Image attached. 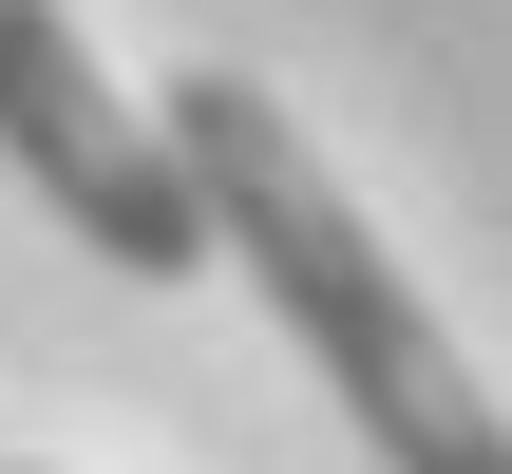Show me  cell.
<instances>
[{
    "instance_id": "1",
    "label": "cell",
    "mask_w": 512,
    "mask_h": 474,
    "mask_svg": "<svg viewBox=\"0 0 512 474\" xmlns=\"http://www.w3.org/2000/svg\"><path fill=\"white\" fill-rule=\"evenodd\" d=\"M152 152H171V190H190V247L285 304V342L342 380V418L380 437V474H512L494 380H475L456 323L399 285V247L342 209V171L304 152V114H285L266 76H228V57L171 76V95H152Z\"/></svg>"
},
{
    "instance_id": "2",
    "label": "cell",
    "mask_w": 512,
    "mask_h": 474,
    "mask_svg": "<svg viewBox=\"0 0 512 474\" xmlns=\"http://www.w3.org/2000/svg\"><path fill=\"white\" fill-rule=\"evenodd\" d=\"M0 152L38 171V209H57L95 266H133V285L209 266V247H190V190H171V152H152V114L95 95V57H76L57 0H0Z\"/></svg>"
}]
</instances>
